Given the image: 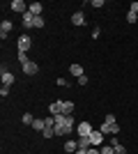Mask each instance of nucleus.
<instances>
[{"mask_svg":"<svg viewBox=\"0 0 138 154\" xmlns=\"http://www.w3.org/2000/svg\"><path fill=\"white\" fill-rule=\"evenodd\" d=\"M99 152L101 154H115V147L113 145H104V147H99Z\"/></svg>","mask_w":138,"mask_h":154,"instance_id":"obj_20","label":"nucleus"},{"mask_svg":"<svg viewBox=\"0 0 138 154\" xmlns=\"http://www.w3.org/2000/svg\"><path fill=\"white\" fill-rule=\"evenodd\" d=\"M32 21H35V14L32 12H26V14H23V26H26V28H32Z\"/></svg>","mask_w":138,"mask_h":154,"instance_id":"obj_16","label":"nucleus"},{"mask_svg":"<svg viewBox=\"0 0 138 154\" xmlns=\"http://www.w3.org/2000/svg\"><path fill=\"white\" fill-rule=\"evenodd\" d=\"M32 129H35V131H44V129H46V122L41 120V117H35V122H32Z\"/></svg>","mask_w":138,"mask_h":154,"instance_id":"obj_18","label":"nucleus"},{"mask_svg":"<svg viewBox=\"0 0 138 154\" xmlns=\"http://www.w3.org/2000/svg\"><path fill=\"white\" fill-rule=\"evenodd\" d=\"M0 94L7 97V94H9V88H7V85H2V88H0Z\"/></svg>","mask_w":138,"mask_h":154,"instance_id":"obj_31","label":"nucleus"},{"mask_svg":"<svg viewBox=\"0 0 138 154\" xmlns=\"http://www.w3.org/2000/svg\"><path fill=\"white\" fill-rule=\"evenodd\" d=\"M87 154H101V152H99V147H90V149H87Z\"/></svg>","mask_w":138,"mask_h":154,"instance_id":"obj_33","label":"nucleus"},{"mask_svg":"<svg viewBox=\"0 0 138 154\" xmlns=\"http://www.w3.org/2000/svg\"><path fill=\"white\" fill-rule=\"evenodd\" d=\"M115 154H127V147L124 145H115Z\"/></svg>","mask_w":138,"mask_h":154,"instance_id":"obj_24","label":"nucleus"},{"mask_svg":"<svg viewBox=\"0 0 138 154\" xmlns=\"http://www.w3.org/2000/svg\"><path fill=\"white\" fill-rule=\"evenodd\" d=\"M32 28H44V16H35V21H32Z\"/></svg>","mask_w":138,"mask_h":154,"instance_id":"obj_22","label":"nucleus"},{"mask_svg":"<svg viewBox=\"0 0 138 154\" xmlns=\"http://www.w3.org/2000/svg\"><path fill=\"white\" fill-rule=\"evenodd\" d=\"M74 127H76V122H74L72 115H55V136H69L74 131Z\"/></svg>","mask_w":138,"mask_h":154,"instance_id":"obj_1","label":"nucleus"},{"mask_svg":"<svg viewBox=\"0 0 138 154\" xmlns=\"http://www.w3.org/2000/svg\"><path fill=\"white\" fill-rule=\"evenodd\" d=\"M69 74H72V76H76V78H81L85 71H83V67H81V64H69Z\"/></svg>","mask_w":138,"mask_h":154,"instance_id":"obj_10","label":"nucleus"},{"mask_svg":"<svg viewBox=\"0 0 138 154\" xmlns=\"http://www.w3.org/2000/svg\"><path fill=\"white\" fill-rule=\"evenodd\" d=\"M41 9H44L41 2H30V5H28V12H32L35 16H41Z\"/></svg>","mask_w":138,"mask_h":154,"instance_id":"obj_11","label":"nucleus"},{"mask_svg":"<svg viewBox=\"0 0 138 154\" xmlns=\"http://www.w3.org/2000/svg\"><path fill=\"white\" fill-rule=\"evenodd\" d=\"M76 149H78V140H67V143H65V152L76 154Z\"/></svg>","mask_w":138,"mask_h":154,"instance_id":"obj_13","label":"nucleus"},{"mask_svg":"<svg viewBox=\"0 0 138 154\" xmlns=\"http://www.w3.org/2000/svg\"><path fill=\"white\" fill-rule=\"evenodd\" d=\"M23 62H28V55L26 53H19V64H23Z\"/></svg>","mask_w":138,"mask_h":154,"instance_id":"obj_26","label":"nucleus"},{"mask_svg":"<svg viewBox=\"0 0 138 154\" xmlns=\"http://www.w3.org/2000/svg\"><path fill=\"white\" fill-rule=\"evenodd\" d=\"M104 122H115V115H113V113H108V115L104 117Z\"/></svg>","mask_w":138,"mask_h":154,"instance_id":"obj_30","label":"nucleus"},{"mask_svg":"<svg viewBox=\"0 0 138 154\" xmlns=\"http://www.w3.org/2000/svg\"><path fill=\"white\" fill-rule=\"evenodd\" d=\"M104 5H106L104 0H92V7H104Z\"/></svg>","mask_w":138,"mask_h":154,"instance_id":"obj_28","label":"nucleus"},{"mask_svg":"<svg viewBox=\"0 0 138 154\" xmlns=\"http://www.w3.org/2000/svg\"><path fill=\"white\" fill-rule=\"evenodd\" d=\"M129 12H133V14H138V2H131V9Z\"/></svg>","mask_w":138,"mask_h":154,"instance_id":"obj_32","label":"nucleus"},{"mask_svg":"<svg viewBox=\"0 0 138 154\" xmlns=\"http://www.w3.org/2000/svg\"><path fill=\"white\" fill-rule=\"evenodd\" d=\"M87 81H90V78H87V76H85V74H83V76H81V78H78V85H87Z\"/></svg>","mask_w":138,"mask_h":154,"instance_id":"obj_27","label":"nucleus"},{"mask_svg":"<svg viewBox=\"0 0 138 154\" xmlns=\"http://www.w3.org/2000/svg\"><path fill=\"white\" fill-rule=\"evenodd\" d=\"M9 9H12V12H19L21 16H23V14L28 12V5L23 2V0H12V5H9Z\"/></svg>","mask_w":138,"mask_h":154,"instance_id":"obj_6","label":"nucleus"},{"mask_svg":"<svg viewBox=\"0 0 138 154\" xmlns=\"http://www.w3.org/2000/svg\"><path fill=\"white\" fill-rule=\"evenodd\" d=\"M108 145H113V147H115V145H120V140H118V136H111V143H108Z\"/></svg>","mask_w":138,"mask_h":154,"instance_id":"obj_29","label":"nucleus"},{"mask_svg":"<svg viewBox=\"0 0 138 154\" xmlns=\"http://www.w3.org/2000/svg\"><path fill=\"white\" fill-rule=\"evenodd\" d=\"M12 83H14V74H12V71H5V69H2V85H7V88H9Z\"/></svg>","mask_w":138,"mask_h":154,"instance_id":"obj_15","label":"nucleus"},{"mask_svg":"<svg viewBox=\"0 0 138 154\" xmlns=\"http://www.w3.org/2000/svg\"><path fill=\"white\" fill-rule=\"evenodd\" d=\"M92 131H94V127H92L90 122H78V127H76V134H78V138H83V136H90Z\"/></svg>","mask_w":138,"mask_h":154,"instance_id":"obj_4","label":"nucleus"},{"mask_svg":"<svg viewBox=\"0 0 138 154\" xmlns=\"http://www.w3.org/2000/svg\"><path fill=\"white\" fill-rule=\"evenodd\" d=\"M136 21H138V14H133V12H129V14H127V23H131V26H133Z\"/></svg>","mask_w":138,"mask_h":154,"instance_id":"obj_23","label":"nucleus"},{"mask_svg":"<svg viewBox=\"0 0 138 154\" xmlns=\"http://www.w3.org/2000/svg\"><path fill=\"white\" fill-rule=\"evenodd\" d=\"M21 69H23V74H28V76H35V74L39 71V67H37V62L28 60V62H23V64H21Z\"/></svg>","mask_w":138,"mask_h":154,"instance_id":"obj_5","label":"nucleus"},{"mask_svg":"<svg viewBox=\"0 0 138 154\" xmlns=\"http://www.w3.org/2000/svg\"><path fill=\"white\" fill-rule=\"evenodd\" d=\"M55 83H58L60 88H67V85H69V81H65V78H58V81H55Z\"/></svg>","mask_w":138,"mask_h":154,"instance_id":"obj_25","label":"nucleus"},{"mask_svg":"<svg viewBox=\"0 0 138 154\" xmlns=\"http://www.w3.org/2000/svg\"><path fill=\"white\" fill-rule=\"evenodd\" d=\"M72 23L81 28L83 23H85V14H83V12H74V14H72Z\"/></svg>","mask_w":138,"mask_h":154,"instance_id":"obj_9","label":"nucleus"},{"mask_svg":"<svg viewBox=\"0 0 138 154\" xmlns=\"http://www.w3.org/2000/svg\"><path fill=\"white\" fill-rule=\"evenodd\" d=\"M48 110H51V115H60V113H62V99H60V101H53L51 106H48Z\"/></svg>","mask_w":138,"mask_h":154,"instance_id":"obj_12","label":"nucleus"},{"mask_svg":"<svg viewBox=\"0 0 138 154\" xmlns=\"http://www.w3.org/2000/svg\"><path fill=\"white\" fill-rule=\"evenodd\" d=\"M99 131L104 136H118L120 134V124L118 122H104L101 127H99Z\"/></svg>","mask_w":138,"mask_h":154,"instance_id":"obj_2","label":"nucleus"},{"mask_svg":"<svg viewBox=\"0 0 138 154\" xmlns=\"http://www.w3.org/2000/svg\"><path fill=\"white\" fill-rule=\"evenodd\" d=\"M78 147H81V149H90V147H92L90 136H83V138H78Z\"/></svg>","mask_w":138,"mask_h":154,"instance_id":"obj_17","label":"nucleus"},{"mask_svg":"<svg viewBox=\"0 0 138 154\" xmlns=\"http://www.w3.org/2000/svg\"><path fill=\"white\" fill-rule=\"evenodd\" d=\"M16 46H19V53H26L30 46H32V39H30V35H21L19 42H16Z\"/></svg>","mask_w":138,"mask_h":154,"instance_id":"obj_3","label":"nucleus"},{"mask_svg":"<svg viewBox=\"0 0 138 154\" xmlns=\"http://www.w3.org/2000/svg\"><path fill=\"white\" fill-rule=\"evenodd\" d=\"M12 28H14V23H12V21H2V23H0V37H2V39H5L7 37V35H9V32H12Z\"/></svg>","mask_w":138,"mask_h":154,"instance_id":"obj_8","label":"nucleus"},{"mask_svg":"<svg viewBox=\"0 0 138 154\" xmlns=\"http://www.w3.org/2000/svg\"><path fill=\"white\" fill-rule=\"evenodd\" d=\"M41 136H44V138H53V136H55V129H53V127H46L44 131H41Z\"/></svg>","mask_w":138,"mask_h":154,"instance_id":"obj_19","label":"nucleus"},{"mask_svg":"<svg viewBox=\"0 0 138 154\" xmlns=\"http://www.w3.org/2000/svg\"><path fill=\"white\" fill-rule=\"evenodd\" d=\"M72 113H74V103L62 99V113H60V115H72Z\"/></svg>","mask_w":138,"mask_h":154,"instance_id":"obj_14","label":"nucleus"},{"mask_svg":"<svg viewBox=\"0 0 138 154\" xmlns=\"http://www.w3.org/2000/svg\"><path fill=\"white\" fill-rule=\"evenodd\" d=\"M90 143H92V147H99V145L104 143V134H101L99 129H94V131L90 134Z\"/></svg>","mask_w":138,"mask_h":154,"instance_id":"obj_7","label":"nucleus"},{"mask_svg":"<svg viewBox=\"0 0 138 154\" xmlns=\"http://www.w3.org/2000/svg\"><path fill=\"white\" fill-rule=\"evenodd\" d=\"M32 122H35V117L30 115V113H23V124H28V127H32Z\"/></svg>","mask_w":138,"mask_h":154,"instance_id":"obj_21","label":"nucleus"}]
</instances>
